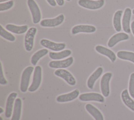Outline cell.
Segmentation results:
<instances>
[{"mask_svg": "<svg viewBox=\"0 0 134 120\" xmlns=\"http://www.w3.org/2000/svg\"><path fill=\"white\" fill-rule=\"evenodd\" d=\"M33 71L34 67L32 66H28L23 71L20 84V89L21 92L25 93L28 89L30 77Z\"/></svg>", "mask_w": 134, "mask_h": 120, "instance_id": "cell-1", "label": "cell"}, {"mask_svg": "<svg viewBox=\"0 0 134 120\" xmlns=\"http://www.w3.org/2000/svg\"><path fill=\"white\" fill-rule=\"evenodd\" d=\"M42 79V69L41 67L38 65L36 66L34 69V75L32 83L28 88V91L30 92L36 91L40 86Z\"/></svg>", "mask_w": 134, "mask_h": 120, "instance_id": "cell-2", "label": "cell"}, {"mask_svg": "<svg viewBox=\"0 0 134 120\" xmlns=\"http://www.w3.org/2000/svg\"><path fill=\"white\" fill-rule=\"evenodd\" d=\"M27 5L31 12L32 22L34 24H38L41 21V14L40 8L34 0H27Z\"/></svg>", "mask_w": 134, "mask_h": 120, "instance_id": "cell-3", "label": "cell"}, {"mask_svg": "<svg viewBox=\"0 0 134 120\" xmlns=\"http://www.w3.org/2000/svg\"><path fill=\"white\" fill-rule=\"evenodd\" d=\"M37 29L35 27H31L26 33L24 39V45L25 49L27 51L30 52L34 47V39Z\"/></svg>", "mask_w": 134, "mask_h": 120, "instance_id": "cell-4", "label": "cell"}, {"mask_svg": "<svg viewBox=\"0 0 134 120\" xmlns=\"http://www.w3.org/2000/svg\"><path fill=\"white\" fill-rule=\"evenodd\" d=\"M104 0H79L78 4L85 8L95 10L103 6Z\"/></svg>", "mask_w": 134, "mask_h": 120, "instance_id": "cell-5", "label": "cell"}, {"mask_svg": "<svg viewBox=\"0 0 134 120\" xmlns=\"http://www.w3.org/2000/svg\"><path fill=\"white\" fill-rule=\"evenodd\" d=\"M112 77V74L110 72L105 73L100 79V90L104 96L107 97L110 93L109 82Z\"/></svg>", "mask_w": 134, "mask_h": 120, "instance_id": "cell-6", "label": "cell"}, {"mask_svg": "<svg viewBox=\"0 0 134 120\" xmlns=\"http://www.w3.org/2000/svg\"><path fill=\"white\" fill-rule=\"evenodd\" d=\"M64 20V16L61 14L53 18L44 19L40 21V25L44 27H53L60 25Z\"/></svg>", "mask_w": 134, "mask_h": 120, "instance_id": "cell-7", "label": "cell"}, {"mask_svg": "<svg viewBox=\"0 0 134 120\" xmlns=\"http://www.w3.org/2000/svg\"><path fill=\"white\" fill-rule=\"evenodd\" d=\"M57 76L63 79L68 84L74 86L76 84V80L70 72L64 69H58L54 72Z\"/></svg>", "mask_w": 134, "mask_h": 120, "instance_id": "cell-8", "label": "cell"}, {"mask_svg": "<svg viewBox=\"0 0 134 120\" xmlns=\"http://www.w3.org/2000/svg\"><path fill=\"white\" fill-rule=\"evenodd\" d=\"M73 62V58L70 57L63 60H54L49 63L50 67L52 68L63 69L70 66Z\"/></svg>", "mask_w": 134, "mask_h": 120, "instance_id": "cell-9", "label": "cell"}, {"mask_svg": "<svg viewBox=\"0 0 134 120\" xmlns=\"http://www.w3.org/2000/svg\"><path fill=\"white\" fill-rule=\"evenodd\" d=\"M40 44L46 48L53 51L58 52L64 49L66 46L65 43H57L47 39H42L40 42Z\"/></svg>", "mask_w": 134, "mask_h": 120, "instance_id": "cell-10", "label": "cell"}, {"mask_svg": "<svg viewBox=\"0 0 134 120\" xmlns=\"http://www.w3.org/2000/svg\"><path fill=\"white\" fill-rule=\"evenodd\" d=\"M79 99L83 102L96 101L103 103L105 101L103 95L97 93H87L82 94L79 96Z\"/></svg>", "mask_w": 134, "mask_h": 120, "instance_id": "cell-11", "label": "cell"}, {"mask_svg": "<svg viewBox=\"0 0 134 120\" xmlns=\"http://www.w3.org/2000/svg\"><path fill=\"white\" fill-rule=\"evenodd\" d=\"M96 28L95 26L90 25H77L74 26L71 30L72 34L75 35L79 33H92L96 31Z\"/></svg>", "mask_w": 134, "mask_h": 120, "instance_id": "cell-12", "label": "cell"}, {"mask_svg": "<svg viewBox=\"0 0 134 120\" xmlns=\"http://www.w3.org/2000/svg\"><path fill=\"white\" fill-rule=\"evenodd\" d=\"M79 91L77 89H76L69 93L58 96L56 98V101L57 102L59 103H65L70 102L79 96Z\"/></svg>", "mask_w": 134, "mask_h": 120, "instance_id": "cell-13", "label": "cell"}, {"mask_svg": "<svg viewBox=\"0 0 134 120\" xmlns=\"http://www.w3.org/2000/svg\"><path fill=\"white\" fill-rule=\"evenodd\" d=\"M17 95L18 94L17 93L12 92L9 95V96L7 97L5 113V115L6 118H9L12 116L14 102Z\"/></svg>", "mask_w": 134, "mask_h": 120, "instance_id": "cell-14", "label": "cell"}, {"mask_svg": "<svg viewBox=\"0 0 134 120\" xmlns=\"http://www.w3.org/2000/svg\"><path fill=\"white\" fill-rule=\"evenodd\" d=\"M129 36L125 33H118L112 36L109 39L107 45L109 47H113L118 42L129 39Z\"/></svg>", "mask_w": 134, "mask_h": 120, "instance_id": "cell-15", "label": "cell"}, {"mask_svg": "<svg viewBox=\"0 0 134 120\" xmlns=\"http://www.w3.org/2000/svg\"><path fill=\"white\" fill-rule=\"evenodd\" d=\"M131 15V11L129 8H126L125 10L122 19V25L123 30L127 33H130V21Z\"/></svg>", "mask_w": 134, "mask_h": 120, "instance_id": "cell-16", "label": "cell"}, {"mask_svg": "<svg viewBox=\"0 0 134 120\" xmlns=\"http://www.w3.org/2000/svg\"><path fill=\"white\" fill-rule=\"evenodd\" d=\"M103 72V68L102 67H99L91 75L87 81V86L88 88L90 89H92L93 88L95 82L100 76Z\"/></svg>", "mask_w": 134, "mask_h": 120, "instance_id": "cell-17", "label": "cell"}, {"mask_svg": "<svg viewBox=\"0 0 134 120\" xmlns=\"http://www.w3.org/2000/svg\"><path fill=\"white\" fill-rule=\"evenodd\" d=\"M95 50L98 53L107 56L113 63L116 59V56L114 52L105 47L102 45H97L95 47Z\"/></svg>", "mask_w": 134, "mask_h": 120, "instance_id": "cell-18", "label": "cell"}, {"mask_svg": "<svg viewBox=\"0 0 134 120\" xmlns=\"http://www.w3.org/2000/svg\"><path fill=\"white\" fill-rule=\"evenodd\" d=\"M5 28L13 33L16 34H21L27 32L28 30V27L27 25H22V26H17L14 24H8L5 26Z\"/></svg>", "mask_w": 134, "mask_h": 120, "instance_id": "cell-19", "label": "cell"}, {"mask_svg": "<svg viewBox=\"0 0 134 120\" xmlns=\"http://www.w3.org/2000/svg\"><path fill=\"white\" fill-rule=\"evenodd\" d=\"M22 107V101L19 98L15 99L13 113L10 120H20Z\"/></svg>", "mask_w": 134, "mask_h": 120, "instance_id": "cell-20", "label": "cell"}, {"mask_svg": "<svg viewBox=\"0 0 134 120\" xmlns=\"http://www.w3.org/2000/svg\"><path fill=\"white\" fill-rule=\"evenodd\" d=\"M85 109L95 120H104V117L102 113L93 105L87 104L85 105Z\"/></svg>", "mask_w": 134, "mask_h": 120, "instance_id": "cell-21", "label": "cell"}, {"mask_svg": "<svg viewBox=\"0 0 134 120\" xmlns=\"http://www.w3.org/2000/svg\"><path fill=\"white\" fill-rule=\"evenodd\" d=\"M121 97L125 105L131 111L134 112V101L130 97L127 89H124L122 92Z\"/></svg>", "mask_w": 134, "mask_h": 120, "instance_id": "cell-22", "label": "cell"}, {"mask_svg": "<svg viewBox=\"0 0 134 120\" xmlns=\"http://www.w3.org/2000/svg\"><path fill=\"white\" fill-rule=\"evenodd\" d=\"M71 51L70 49H65L60 52H50L49 56L53 60H59L69 56L71 54Z\"/></svg>", "mask_w": 134, "mask_h": 120, "instance_id": "cell-23", "label": "cell"}, {"mask_svg": "<svg viewBox=\"0 0 134 120\" xmlns=\"http://www.w3.org/2000/svg\"><path fill=\"white\" fill-rule=\"evenodd\" d=\"M48 53V50L46 48H43L40 49L36 52L33 55L31 56V63L33 65H36L39 60L47 55Z\"/></svg>", "mask_w": 134, "mask_h": 120, "instance_id": "cell-24", "label": "cell"}, {"mask_svg": "<svg viewBox=\"0 0 134 120\" xmlns=\"http://www.w3.org/2000/svg\"><path fill=\"white\" fill-rule=\"evenodd\" d=\"M122 14V11L118 10L115 12L113 17V25L117 32H120L121 29V17Z\"/></svg>", "mask_w": 134, "mask_h": 120, "instance_id": "cell-25", "label": "cell"}, {"mask_svg": "<svg viewBox=\"0 0 134 120\" xmlns=\"http://www.w3.org/2000/svg\"><path fill=\"white\" fill-rule=\"evenodd\" d=\"M117 57L121 59L129 61L134 63V53L125 51H120L117 53Z\"/></svg>", "mask_w": 134, "mask_h": 120, "instance_id": "cell-26", "label": "cell"}, {"mask_svg": "<svg viewBox=\"0 0 134 120\" xmlns=\"http://www.w3.org/2000/svg\"><path fill=\"white\" fill-rule=\"evenodd\" d=\"M0 35L3 38L10 42H14L16 39L15 37L12 33L5 29L2 25L0 26Z\"/></svg>", "mask_w": 134, "mask_h": 120, "instance_id": "cell-27", "label": "cell"}, {"mask_svg": "<svg viewBox=\"0 0 134 120\" xmlns=\"http://www.w3.org/2000/svg\"><path fill=\"white\" fill-rule=\"evenodd\" d=\"M128 91L130 95L134 98V73L131 74L130 76Z\"/></svg>", "mask_w": 134, "mask_h": 120, "instance_id": "cell-28", "label": "cell"}, {"mask_svg": "<svg viewBox=\"0 0 134 120\" xmlns=\"http://www.w3.org/2000/svg\"><path fill=\"white\" fill-rule=\"evenodd\" d=\"M14 5V1L12 0H10L9 1L4 2L3 3L0 4V11H4L8 10L12 8Z\"/></svg>", "mask_w": 134, "mask_h": 120, "instance_id": "cell-29", "label": "cell"}, {"mask_svg": "<svg viewBox=\"0 0 134 120\" xmlns=\"http://www.w3.org/2000/svg\"><path fill=\"white\" fill-rule=\"evenodd\" d=\"M0 84L1 85H6L7 84V81L5 79L4 75L2 63H1L0 66Z\"/></svg>", "mask_w": 134, "mask_h": 120, "instance_id": "cell-30", "label": "cell"}, {"mask_svg": "<svg viewBox=\"0 0 134 120\" xmlns=\"http://www.w3.org/2000/svg\"><path fill=\"white\" fill-rule=\"evenodd\" d=\"M47 2L49 3V5H50L52 7H54L57 5V3L55 0H46Z\"/></svg>", "mask_w": 134, "mask_h": 120, "instance_id": "cell-31", "label": "cell"}, {"mask_svg": "<svg viewBox=\"0 0 134 120\" xmlns=\"http://www.w3.org/2000/svg\"><path fill=\"white\" fill-rule=\"evenodd\" d=\"M55 1H56L57 4L60 6H63L64 4V0H55Z\"/></svg>", "mask_w": 134, "mask_h": 120, "instance_id": "cell-32", "label": "cell"}, {"mask_svg": "<svg viewBox=\"0 0 134 120\" xmlns=\"http://www.w3.org/2000/svg\"><path fill=\"white\" fill-rule=\"evenodd\" d=\"M131 30H132V34L134 35V21H133L131 24Z\"/></svg>", "mask_w": 134, "mask_h": 120, "instance_id": "cell-33", "label": "cell"}, {"mask_svg": "<svg viewBox=\"0 0 134 120\" xmlns=\"http://www.w3.org/2000/svg\"><path fill=\"white\" fill-rule=\"evenodd\" d=\"M3 112H4L3 109L2 107H1V108H0V114H2Z\"/></svg>", "mask_w": 134, "mask_h": 120, "instance_id": "cell-34", "label": "cell"}, {"mask_svg": "<svg viewBox=\"0 0 134 120\" xmlns=\"http://www.w3.org/2000/svg\"><path fill=\"white\" fill-rule=\"evenodd\" d=\"M7 1H9V0H0V3H2V2H6Z\"/></svg>", "mask_w": 134, "mask_h": 120, "instance_id": "cell-35", "label": "cell"}, {"mask_svg": "<svg viewBox=\"0 0 134 120\" xmlns=\"http://www.w3.org/2000/svg\"><path fill=\"white\" fill-rule=\"evenodd\" d=\"M132 14L134 15V9L132 10Z\"/></svg>", "mask_w": 134, "mask_h": 120, "instance_id": "cell-36", "label": "cell"}, {"mask_svg": "<svg viewBox=\"0 0 134 120\" xmlns=\"http://www.w3.org/2000/svg\"><path fill=\"white\" fill-rule=\"evenodd\" d=\"M0 120H3V118L2 117H0Z\"/></svg>", "mask_w": 134, "mask_h": 120, "instance_id": "cell-37", "label": "cell"}, {"mask_svg": "<svg viewBox=\"0 0 134 120\" xmlns=\"http://www.w3.org/2000/svg\"><path fill=\"white\" fill-rule=\"evenodd\" d=\"M66 1H68V2H69V1H70L71 0H66Z\"/></svg>", "mask_w": 134, "mask_h": 120, "instance_id": "cell-38", "label": "cell"}, {"mask_svg": "<svg viewBox=\"0 0 134 120\" xmlns=\"http://www.w3.org/2000/svg\"></svg>", "mask_w": 134, "mask_h": 120, "instance_id": "cell-39", "label": "cell"}]
</instances>
